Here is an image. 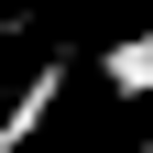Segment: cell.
Returning <instances> with one entry per match:
<instances>
[{"label":"cell","mask_w":153,"mask_h":153,"mask_svg":"<svg viewBox=\"0 0 153 153\" xmlns=\"http://www.w3.org/2000/svg\"><path fill=\"white\" fill-rule=\"evenodd\" d=\"M55 99H66V55H55V66H33V88L0 109V153H22L33 131H44V109H55Z\"/></svg>","instance_id":"cell-1"}]
</instances>
